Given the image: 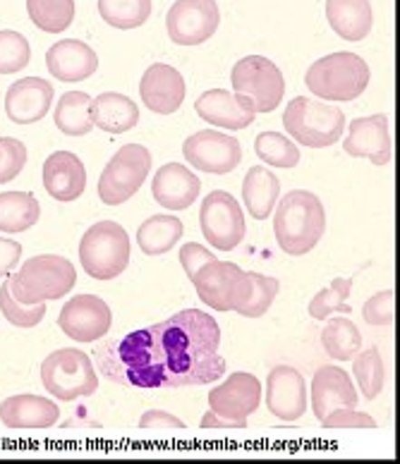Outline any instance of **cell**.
Returning <instances> with one entry per match:
<instances>
[{
    "instance_id": "obj_1",
    "label": "cell",
    "mask_w": 400,
    "mask_h": 464,
    "mask_svg": "<svg viewBox=\"0 0 400 464\" xmlns=\"http://www.w3.org/2000/svg\"><path fill=\"white\" fill-rule=\"evenodd\" d=\"M211 314L185 309L171 319L93 347V364L111 383L140 391L216 383L228 364Z\"/></svg>"
},
{
    "instance_id": "obj_2",
    "label": "cell",
    "mask_w": 400,
    "mask_h": 464,
    "mask_svg": "<svg viewBox=\"0 0 400 464\" xmlns=\"http://www.w3.org/2000/svg\"><path fill=\"white\" fill-rule=\"evenodd\" d=\"M327 230V211L314 192L295 189L274 208L276 242L288 256H305L319 245Z\"/></svg>"
},
{
    "instance_id": "obj_3",
    "label": "cell",
    "mask_w": 400,
    "mask_h": 464,
    "mask_svg": "<svg viewBox=\"0 0 400 464\" xmlns=\"http://www.w3.org/2000/svg\"><path fill=\"white\" fill-rule=\"evenodd\" d=\"M13 297L22 304H41L48 299L70 295L77 283V268L61 254H39L22 264L13 276H5Z\"/></svg>"
},
{
    "instance_id": "obj_4",
    "label": "cell",
    "mask_w": 400,
    "mask_h": 464,
    "mask_svg": "<svg viewBox=\"0 0 400 464\" xmlns=\"http://www.w3.org/2000/svg\"><path fill=\"white\" fill-rule=\"evenodd\" d=\"M305 84L314 96L324 101H355L369 84V65L365 58L350 51L328 53L312 63L305 74Z\"/></svg>"
},
{
    "instance_id": "obj_5",
    "label": "cell",
    "mask_w": 400,
    "mask_h": 464,
    "mask_svg": "<svg viewBox=\"0 0 400 464\" xmlns=\"http://www.w3.org/2000/svg\"><path fill=\"white\" fill-rule=\"evenodd\" d=\"M261 405V381L252 373L238 372L211 388L201 429H245L247 419Z\"/></svg>"
},
{
    "instance_id": "obj_6",
    "label": "cell",
    "mask_w": 400,
    "mask_h": 464,
    "mask_svg": "<svg viewBox=\"0 0 400 464\" xmlns=\"http://www.w3.org/2000/svg\"><path fill=\"white\" fill-rule=\"evenodd\" d=\"M286 132L307 149H327L346 134V113L321 101L298 96L283 113Z\"/></svg>"
},
{
    "instance_id": "obj_7",
    "label": "cell",
    "mask_w": 400,
    "mask_h": 464,
    "mask_svg": "<svg viewBox=\"0 0 400 464\" xmlns=\"http://www.w3.org/2000/svg\"><path fill=\"white\" fill-rule=\"evenodd\" d=\"M230 82L242 106L252 113H274L286 96V77L274 60L264 55H247L238 60L230 72Z\"/></svg>"
},
{
    "instance_id": "obj_8",
    "label": "cell",
    "mask_w": 400,
    "mask_h": 464,
    "mask_svg": "<svg viewBox=\"0 0 400 464\" xmlns=\"http://www.w3.org/2000/svg\"><path fill=\"white\" fill-rule=\"evenodd\" d=\"M80 264L93 280H113L130 264V237L113 220L93 223L80 239Z\"/></svg>"
},
{
    "instance_id": "obj_9",
    "label": "cell",
    "mask_w": 400,
    "mask_h": 464,
    "mask_svg": "<svg viewBox=\"0 0 400 464\" xmlns=\"http://www.w3.org/2000/svg\"><path fill=\"white\" fill-rule=\"evenodd\" d=\"M41 383L55 400L74 402L89 398L99 388V376L93 372V362L87 352L77 347L51 352L41 364Z\"/></svg>"
},
{
    "instance_id": "obj_10",
    "label": "cell",
    "mask_w": 400,
    "mask_h": 464,
    "mask_svg": "<svg viewBox=\"0 0 400 464\" xmlns=\"http://www.w3.org/2000/svg\"><path fill=\"white\" fill-rule=\"evenodd\" d=\"M151 173V151L141 144H127L108 160L99 178V197L106 206H121L140 192Z\"/></svg>"
},
{
    "instance_id": "obj_11",
    "label": "cell",
    "mask_w": 400,
    "mask_h": 464,
    "mask_svg": "<svg viewBox=\"0 0 400 464\" xmlns=\"http://www.w3.org/2000/svg\"><path fill=\"white\" fill-rule=\"evenodd\" d=\"M192 285L197 287V297L214 312H235L245 302L249 280L242 268L233 261H209L192 276Z\"/></svg>"
},
{
    "instance_id": "obj_12",
    "label": "cell",
    "mask_w": 400,
    "mask_h": 464,
    "mask_svg": "<svg viewBox=\"0 0 400 464\" xmlns=\"http://www.w3.org/2000/svg\"><path fill=\"white\" fill-rule=\"evenodd\" d=\"M200 227L204 232V239L214 249L233 252L235 246L245 239L247 232L240 201L223 189L207 194L200 208Z\"/></svg>"
},
{
    "instance_id": "obj_13",
    "label": "cell",
    "mask_w": 400,
    "mask_h": 464,
    "mask_svg": "<svg viewBox=\"0 0 400 464\" xmlns=\"http://www.w3.org/2000/svg\"><path fill=\"white\" fill-rule=\"evenodd\" d=\"M182 156L194 170L209 175H228L240 166V141L219 130H201L190 134L182 144Z\"/></svg>"
},
{
    "instance_id": "obj_14",
    "label": "cell",
    "mask_w": 400,
    "mask_h": 464,
    "mask_svg": "<svg viewBox=\"0 0 400 464\" xmlns=\"http://www.w3.org/2000/svg\"><path fill=\"white\" fill-rule=\"evenodd\" d=\"M219 24L216 0H175L166 14L168 36L178 46H200L214 36Z\"/></svg>"
},
{
    "instance_id": "obj_15",
    "label": "cell",
    "mask_w": 400,
    "mask_h": 464,
    "mask_svg": "<svg viewBox=\"0 0 400 464\" xmlns=\"http://www.w3.org/2000/svg\"><path fill=\"white\" fill-rule=\"evenodd\" d=\"M58 325L74 343H96L111 331L113 312L96 295H77L61 309Z\"/></svg>"
},
{
    "instance_id": "obj_16",
    "label": "cell",
    "mask_w": 400,
    "mask_h": 464,
    "mask_svg": "<svg viewBox=\"0 0 400 464\" xmlns=\"http://www.w3.org/2000/svg\"><path fill=\"white\" fill-rule=\"evenodd\" d=\"M343 149L353 159H367L374 166H388L394 156L391 134H388V115L376 113L353 120L343 140Z\"/></svg>"
},
{
    "instance_id": "obj_17",
    "label": "cell",
    "mask_w": 400,
    "mask_h": 464,
    "mask_svg": "<svg viewBox=\"0 0 400 464\" xmlns=\"http://www.w3.org/2000/svg\"><path fill=\"white\" fill-rule=\"evenodd\" d=\"M187 84L173 65L166 63H154L147 67V72L141 74L140 96L141 103L156 115H173L180 111L185 101Z\"/></svg>"
},
{
    "instance_id": "obj_18",
    "label": "cell",
    "mask_w": 400,
    "mask_h": 464,
    "mask_svg": "<svg viewBox=\"0 0 400 464\" xmlns=\"http://www.w3.org/2000/svg\"><path fill=\"white\" fill-rule=\"evenodd\" d=\"M267 407L280 421H298L307 411V385L293 366H276L267 376Z\"/></svg>"
},
{
    "instance_id": "obj_19",
    "label": "cell",
    "mask_w": 400,
    "mask_h": 464,
    "mask_svg": "<svg viewBox=\"0 0 400 464\" xmlns=\"http://www.w3.org/2000/svg\"><path fill=\"white\" fill-rule=\"evenodd\" d=\"M54 84L41 77H24L5 92V115L15 125H34L48 115L54 103Z\"/></svg>"
},
{
    "instance_id": "obj_20",
    "label": "cell",
    "mask_w": 400,
    "mask_h": 464,
    "mask_svg": "<svg viewBox=\"0 0 400 464\" xmlns=\"http://www.w3.org/2000/svg\"><path fill=\"white\" fill-rule=\"evenodd\" d=\"M44 187L55 201L70 204L87 189V168L73 151H55L44 160Z\"/></svg>"
},
{
    "instance_id": "obj_21",
    "label": "cell",
    "mask_w": 400,
    "mask_h": 464,
    "mask_svg": "<svg viewBox=\"0 0 400 464\" xmlns=\"http://www.w3.org/2000/svg\"><path fill=\"white\" fill-rule=\"evenodd\" d=\"M201 192L200 178L182 163H166L161 166L151 182V194L156 204L166 211H185L197 201Z\"/></svg>"
},
{
    "instance_id": "obj_22",
    "label": "cell",
    "mask_w": 400,
    "mask_h": 464,
    "mask_svg": "<svg viewBox=\"0 0 400 464\" xmlns=\"http://www.w3.org/2000/svg\"><path fill=\"white\" fill-rule=\"evenodd\" d=\"M357 407V388L340 366H321L312 378V410L314 417L324 419L334 410Z\"/></svg>"
},
{
    "instance_id": "obj_23",
    "label": "cell",
    "mask_w": 400,
    "mask_h": 464,
    "mask_svg": "<svg viewBox=\"0 0 400 464\" xmlns=\"http://www.w3.org/2000/svg\"><path fill=\"white\" fill-rule=\"evenodd\" d=\"M46 67L58 82H84L99 70V55L84 41L63 39L48 48Z\"/></svg>"
},
{
    "instance_id": "obj_24",
    "label": "cell",
    "mask_w": 400,
    "mask_h": 464,
    "mask_svg": "<svg viewBox=\"0 0 400 464\" xmlns=\"http://www.w3.org/2000/svg\"><path fill=\"white\" fill-rule=\"evenodd\" d=\"M194 111L201 120H207L220 130H230V132L245 130L257 118V113L242 106L238 93H230L226 89H209L201 93L200 99L194 101Z\"/></svg>"
},
{
    "instance_id": "obj_25",
    "label": "cell",
    "mask_w": 400,
    "mask_h": 464,
    "mask_svg": "<svg viewBox=\"0 0 400 464\" xmlns=\"http://www.w3.org/2000/svg\"><path fill=\"white\" fill-rule=\"evenodd\" d=\"M61 419V407L41 395H13L0 402V421L10 429H51Z\"/></svg>"
},
{
    "instance_id": "obj_26",
    "label": "cell",
    "mask_w": 400,
    "mask_h": 464,
    "mask_svg": "<svg viewBox=\"0 0 400 464\" xmlns=\"http://www.w3.org/2000/svg\"><path fill=\"white\" fill-rule=\"evenodd\" d=\"M89 118L93 127L108 134H122L140 122V108L130 96L118 92H106L92 99Z\"/></svg>"
},
{
    "instance_id": "obj_27",
    "label": "cell",
    "mask_w": 400,
    "mask_h": 464,
    "mask_svg": "<svg viewBox=\"0 0 400 464\" xmlns=\"http://www.w3.org/2000/svg\"><path fill=\"white\" fill-rule=\"evenodd\" d=\"M327 20L340 39H367L374 24L372 3L369 0H327Z\"/></svg>"
},
{
    "instance_id": "obj_28",
    "label": "cell",
    "mask_w": 400,
    "mask_h": 464,
    "mask_svg": "<svg viewBox=\"0 0 400 464\" xmlns=\"http://www.w3.org/2000/svg\"><path fill=\"white\" fill-rule=\"evenodd\" d=\"M280 197V179L268 168L254 166L242 179V201L254 220H267Z\"/></svg>"
},
{
    "instance_id": "obj_29",
    "label": "cell",
    "mask_w": 400,
    "mask_h": 464,
    "mask_svg": "<svg viewBox=\"0 0 400 464\" xmlns=\"http://www.w3.org/2000/svg\"><path fill=\"white\" fill-rule=\"evenodd\" d=\"M182 237V220L171 213L151 216L137 230V245L147 256H161L173 249Z\"/></svg>"
},
{
    "instance_id": "obj_30",
    "label": "cell",
    "mask_w": 400,
    "mask_h": 464,
    "mask_svg": "<svg viewBox=\"0 0 400 464\" xmlns=\"http://www.w3.org/2000/svg\"><path fill=\"white\" fill-rule=\"evenodd\" d=\"M41 204L29 192H3L0 194V232L17 235L27 232L39 223Z\"/></svg>"
},
{
    "instance_id": "obj_31",
    "label": "cell",
    "mask_w": 400,
    "mask_h": 464,
    "mask_svg": "<svg viewBox=\"0 0 400 464\" xmlns=\"http://www.w3.org/2000/svg\"><path fill=\"white\" fill-rule=\"evenodd\" d=\"M89 106L92 99L84 92H67L63 93L58 106H55V127L65 137H84L93 130V122L89 118Z\"/></svg>"
},
{
    "instance_id": "obj_32",
    "label": "cell",
    "mask_w": 400,
    "mask_h": 464,
    "mask_svg": "<svg viewBox=\"0 0 400 464\" xmlns=\"http://www.w3.org/2000/svg\"><path fill=\"white\" fill-rule=\"evenodd\" d=\"M321 345L336 362H350L362 350V335L350 319H328L321 331Z\"/></svg>"
},
{
    "instance_id": "obj_33",
    "label": "cell",
    "mask_w": 400,
    "mask_h": 464,
    "mask_svg": "<svg viewBox=\"0 0 400 464\" xmlns=\"http://www.w3.org/2000/svg\"><path fill=\"white\" fill-rule=\"evenodd\" d=\"M29 20L46 34H63L74 22V0H27Z\"/></svg>"
},
{
    "instance_id": "obj_34",
    "label": "cell",
    "mask_w": 400,
    "mask_h": 464,
    "mask_svg": "<svg viewBox=\"0 0 400 464\" xmlns=\"http://www.w3.org/2000/svg\"><path fill=\"white\" fill-rule=\"evenodd\" d=\"M99 14L115 29H137L151 17V0H99Z\"/></svg>"
},
{
    "instance_id": "obj_35",
    "label": "cell",
    "mask_w": 400,
    "mask_h": 464,
    "mask_svg": "<svg viewBox=\"0 0 400 464\" xmlns=\"http://www.w3.org/2000/svg\"><path fill=\"white\" fill-rule=\"evenodd\" d=\"M353 373L355 381L360 385L365 400H376L384 391V381H386V369H384V359L376 347H369L365 352H357L353 357Z\"/></svg>"
},
{
    "instance_id": "obj_36",
    "label": "cell",
    "mask_w": 400,
    "mask_h": 464,
    "mask_svg": "<svg viewBox=\"0 0 400 464\" xmlns=\"http://www.w3.org/2000/svg\"><path fill=\"white\" fill-rule=\"evenodd\" d=\"M254 153H257L267 166L286 168V170L300 166V149L288 140L286 134H278V132L257 134V140H254Z\"/></svg>"
},
{
    "instance_id": "obj_37",
    "label": "cell",
    "mask_w": 400,
    "mask_h": 464,
    "mask_svg": "<svg viewBox=\"0 0 400 464\" xmlns=\"http://www.w3.org/2000/svg\"><path fill=\"white\" fill-rule=\"evenodd\" d=\"M247 280H249V290H247L245 302L235 312L245 316V319H261L271 309L276 295H278V280L252 271L247 273Z\"/></svg>"
},
{
    "instance_id": "obj_38",
    "label": "cell",
    "mask_w": 400,
    "mask_h": 464,
    "mask_svg": "<svg viewBox=\"0 0 400 464\" xmlns=\"http://www.w3.org/2000/svg\"><path fill=\"white\" fill-rule=\"evenodd\" d=\"M350 287H353V278H334L331 285L317 292L309 302V316L314 321H327L331 314L340 312L347 314L353 306H347V297H350Z\"/></svg>"
},
{
    "instance_id": "obj_39",
    "label": "cell",
    "mask_w": 400,
    "mask_h": 464,
    "mask_svg": "<svg viewBox=\"0 0 400 464\" xmlns=\"http://www.w3.org/2000/svg\"><path fill=\"white\" fill-rule=\"evenodd\" d=\"M32 60V46L24 34L0 29V74L22 72Z\"/></svg>"
},
{
    "instance_id": "obj_40",
    "label": "cell",
    "mask_w": 400,
    "mask_h": 464,
    "mask_svg": "<svg viewBox=\"0 0 400 464\" xmlns=\"http://www.w3.org/2000/svg\"><path fill=\"white\" fill-rule=\"evenodd\" d=\"M0 312L17 328H36L44 321V316H46V302H41V304H22V302L13 297V292H10V285H7L5 280L3 287H0Z\"/></svg>"
},
{
    "instance_id": "obj_41",
    "label": "cell",
    "mask_w": 400,
    "mask_h": 464,
    "mask_svg": "<svg viewBox=\"0 0 400 464\" xmlns=\"http://www.w3.org/2000/svg\"><path fill=\"white\" fill-rule=\"evenodd\" d=\"M27 166V146L15 137H0V185L13 182Z\"/></svg>"
},
{
    "instance_id": "obj_42",
    "label": "cell",
    "mask_w": 400,
    "mask_h": 464,
    "mask_svg": "<svg viewBox=\"0 0 400 464\" xmlns=\"http://www.w3.org/2000/svg\"><path fill=\"white\" fill-rule=\"evenodd\" d=\"M394 306H395V292L381 290L374 297H369L362 306V316L369 325H391L394 324Z\"/></svg>"
},
{
    "instance_id": "obj_43",
    "label": "cell",
    "mask_w": 400,
    "mask_h": 464,
    "mask_svg": "<svg viewBox=\"0 0 400 464\" xmlns=\"http://www.w3.org/2000/svg\"><path fill=\"white\" fill-rule=\"evenodd\" d=\"M321 424L327 429H376V421L365 411H357L355 407L334 410L321 419Z\"/></svg>"
},
{
    "instance_id": "obj_44",
    "label": "cell",
    "mask_w": 400,
    "mask_h": 464,
    "mask_svg": "<svg viewBox=\"0 0 400 464\" xmlns=\"http://www.w3.org/2000/svg\"><path fill=\"white\" fill-rule=\"evenodd\" d=\"M214 259L216 254L211 252V249H204V245H200V242H187V245L180 246V264L190 280H192V276L197 273V268H201V266Z\"/></svg>"
},
{
    "instance_id": "obj_45",
    "label": "cell",
    "mask_w": 400,
    "mask_h": 464,
    "mask_svg": "<svg viewBox=\"0 0 400 464\" xmlns=\"http://www.w3.org/2000/svg\"><path fill=\"white\" fill-rule=\"evenodd\" d=\"M22 259V245L15 242V239L0 237V278H5L13 273V268H17Z\"/></svg>"
},
{
    "instance_id": "obj_46",
    "label": "cell",
    "mask_w": 400,
    "mask_h": 464,
    "mask_svg": "<svg viewBox=\"0 0 400 464\" xmlns=\"http://www.w3.org/2000/svg\"><path fill=\"white\" fill-rule=\"evenodd\" d=\"M140 426L141 429H185V421L163 410H149L141 414Z\"/></svg>"
}]
</instances>
